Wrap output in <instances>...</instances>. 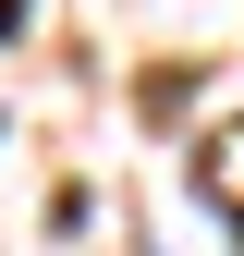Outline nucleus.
Here are the masks:
<instances>
[{"label":"nucleus","mask_w":244,"mask_h":256,"mask_svg":"<svg viewBox=\"0 0 244 256\" xmlns=\"http://www.w3.org/2000/svg\"><path fill=\"white\" fill-rule=\"evenodd\" d=\"M12 24H24V0H0V37H12Z\"/></svg>","instance_id":"obj_1"}]
</instances>
